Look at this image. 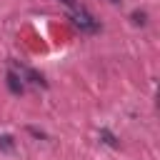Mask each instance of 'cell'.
Masks as SVG:
<instances>
[{
  "label": "cell",
  "mask_w": 160,
  "mask_h": 160,
  "mask_svg": "<svg viewBox=\"0 0 160 160\" xmlns=\"http://www.w3.org/2000/svg\"><path fill=\"white\" fill-rule=\"evenodd\" d=\"M110 2H112V5H118V2H120V0H110Z\"/></svg>",
  "instance_id": "obj_7"
},
{
  "label": "cell",
  "mask_w": 160,
  "mask_h": 160,
  "mask_svg": "<svg viewBox=\"0 0 160 160\" xmlns=\"http://www.w3.org/2000/svg\"><path fill=\"white\" fill-rule=\"evenodd\" d=\"M20 70H22V72H25V78H28V80H30V82H35V85H42V88H45V85H48V82H45V78H42V75H40V72H38V70H32V68H25V65H22V68H20Z\"/></svg>",
  "instance_id": "obj_3"
},
{
  "label": "cell",
  "mask_w": 160,
  "mask_h": 160,
  "mask_svg": "<svg viewBox=\"0 0 160 160\" xmlns=\"http://www.w3.org/2000/svg\"><path fill=\"white\" fill-rule=\"evenodd\" d=\"M60 2H62V5H68L70 10H75V8H78V5H75V0H60Z\"/></svg>",
  "instance_id": "obj_6"
},
{
  "label": "cell",
  "mask_w": 160,
  "mask_h": 160,
  "mask_svg": "<svg viewBox=\"0 0 160 160\" xmlns=\"http://www.w3.org/2000/svg\"><path fill=\"white\" fill-rule=\"evenodd\" d=\"M72 22H75L82 32H95V30H98V20H95L85 8H75V10H72Z\"/></svg>",
  "instance_id": "obj_1"
},
{
  "label": "cell",
  "mask_w": 160,
  "mask_h": 160,
  "mask_svg": "<svg viewBox=\"0 0 160 160\" xmlns=\"http://www.w3.org/2000/svg\"><path fill=\"white\" fill-rule=\"evenodd\" d=\"M100 138H102V142H108V145L118 148V140H115V135H112L110 130H100Z\"/></svg>",
  "instance_id": "obj_4"
},
{
  "label": "cell",
  "mask_w": 160,
  "mask_h": 160,
  "mask_svg": "<svg viewBox=\"0 0 160 160\" xmlns=\"http://www.w3.org/2000/svg\"><path fill=\"white\" fill-rule=\"evenodd\" d=\"M130 18H132V22H135V25H145V20H148V15H145L142 10H135Z\"/></svg>",
  "instance_id": "obj_5"
},
{
  "label": "cell",
  "mask_w": 160,
  "mask_h": 160,
  "mask_svg": "<svg viewBox=\"0 0 160 160\" xmlns=\"http://www.w3.org/2000/svg\"><path fill=\"white\" fill-rule=\"evenodd\" d=\"M8 88H10V92H12V95H22V90H25V88H22V80H20L12 70L8 72Z\"/></svg>",
  "instance_id": "obj_2"
}]
</instances>
